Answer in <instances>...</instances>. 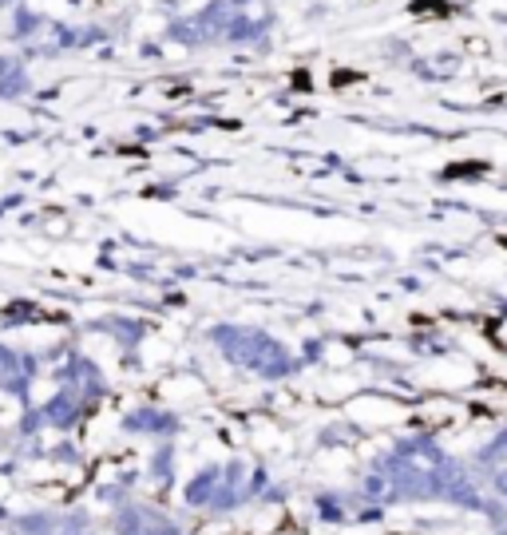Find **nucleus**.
Here are the masks:
<instances>
[{"mask_svg": "<svg viewBox=\"0 0 507 535\" xmlns=\"http://www.w3.org/2000/svg\"><path fill=\"white\" fill-rule=\"evenodd\" d=\"M369 496L381 504L397 500H448L464 508L480 504V492L472 488L468 472L428 440H412L381 456L369 476Z\"/></svg>", "mask_w": 507, "mask_h": 535, "instance_id": "nucleus-1", "label": "nucleus"}, {"mask_svg": "<svg viewBox=\"0 0 507 535\" xmlns=\"http://www.w3.org/2000/svg\"><path fill=\"white\" fill-rule=\"evenodd\" d=\"M254 488H258V476H254L250 468L234 464V468H226V472H206L203 480L191 488V500L230 508V504H242V500H246Z\"/></svg>", "mask_w": 507, "mask_h": 535, "instance_id": "nucleus-2", "label": "nucleus"}, {"mask_svg": "<svg viewBox=\"0 0 507 535\" xmlns=\"http://www.w3.org/2000/svg\"><path fill=\"white\" fill-rule=\"evenodd\" d=\"M226 341H238V349H230L242 365H250V369H258V373H266V377H274V373H286V353L274 345V341H266L262 333H226Z\"/></svg>", "mask_w": 507, "mask_h": 535, "instance_id": "nucleus-3", "label": "nucleus"}, {"mask_svg": "<svg viewBox=\"0 0 507 535\" xmlns=\"http://www.w3.org/2000/svg\"><path fill=\"white\" fill-rule=\"evenodd\" d=\"M480 468H484V480H488L500 496H507V432L496 440V444H488V448H484Z\"/></svg>", "mask_w": 507, "mask_h": 535, "instance_id": "nucleus-4", "label": "nucleus"}]
</instances>
